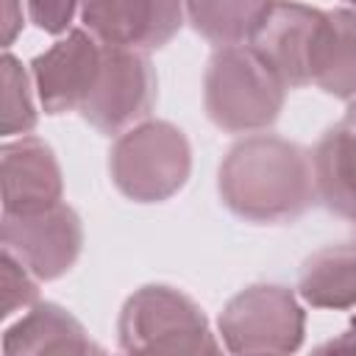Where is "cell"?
<instances>
[{"label": "cell", "instance_id": "obj_13", "mask_svg": "<svg viewBox=\"0 0 356 356\" xmlns=\"http://www.w3.org/2000/svg\"><path fill=\"white\" fill-rule=\"evenodd\" d=\"M6 353H86L100 350L89 342L81 323L56 303H39L28 317L6 331Z\"/></svg>", "mask_w": 356, "mask_h": 356}, {"label": "cell", "instance_id": "obj_18", "mask_svg": "<svg viewBox=\"0 0 356 356\" xmlns=\"http://www.w3.org/2000/svg\"><path fill=\"white\" fill-rule=\"evenodd\" d=\"M36 298V284L31 281V270L3 250V317L17 306H28Z\"/></svg>", "mask_w": 356, "mask_h": 356}, {"label": "cell", "instance_id": "obj_17", "mask_svg": "<svg viewBox=\"0 0 356 356\" xmlns=\"http://www.w3.org/2000/svg\"><path fill=\"white\" fill-rule=\"evenodd\" d=\"M36 125V111L25 70L14 56H3V134H28Z\"/></svg>", "mask_w": 356, "mask_h": 356}, {"label": "cell", "instance_id": "obj_19", "mask_svg": "<svg viewBox=\"0 0 356 356\" xmlns=\"http://www.w3.org/2000/svg\"><path fill=\"white\" fill-rule=\"evenodd\" d=\"M83 0H25L31 22L44 33H61Z\"/></svg>", "mask_w": 356, "mask_h": 356}, {"label": "cell", "instance_id": "obj_12", "mask_svg": "<svg viewBox=\"0 0 356 356\" xmlns=\"http://www.w3.org/2000/svg\"><path fill=\"white\" fill-rule=\"evenodd\" d=\"M314 195L323 206L356 222V134L342 122L317 142L312 153Z\"/></svg>", "mask_w": 356, "mask_h": 356}, {"label": "cell", "instance_id": "obj_6", "mask_svg": "<svg viewBox=\"0 0 356 356\" xmlns=\"http://www.w3.org/2000/svg\"><path fill=\"white\" fill-rule=\"evenodd\" d=\"M220 334L234 353H289L303 339V312L278 284H253L220 314Z\"/></svg>", "mask_w": 356, "mask_h": 356}, {"label": "cell", "instance_id": "obj_15", "mask_svg": "<svg viewBox=\"0 0 356 356\" xmlns=\"http://www.w3.org/2000/svg\"><path fill=\"white\" fill-rule=\"evenodd\" d=\"M300 298L320 309L356 306V242L331 245L303 261Z\"/></svg>", "mask_w": 356, "mask_h": 356}, {"label": "cell", "instance_id": "obj_4", "mask_svg": "<svg viewBox=\"0 0 356 356\" xmlns=\"http://www.w3.org/2000/svg\"><path fill=\"white\" fill-rule=\"evenodd\" d=\"M120 348L139 353H214L220 345L192 298L175 286L150 284L122 306Z\"/></svg>", "mask_w": 356, "mask_h": 356}, {"label": "cell", "instance_id": "obj_20", "mask_svg": "<svg viewBox=\"0 0 356 356\" xmlns=\"http://www.w3.org/2000/svg\"><path fill=\"white\" fill-rule=\"evenodd\" d=\"M14 8H17V0H6L3 3V44L6 47L11 44V39L17 36V31L22 25V17L14 14Z\"/></svg>", "mask_w": 356, "mask_h": 356}, {"label": "cell", "instance_id": "obj_3", "mask_svg": "<svg viewBox=\"0 0 356 356\" xmlns=\"http://www.w3.org/2000/svg\"><path fill=\"white\" fill-rule=\"evenodd\" d=\"M192 153L181 128L150 120L117 136L108 153L114 186L136 203H161L189 178Z\"/></svg>", "mask_w": 356, "mask_h": 356}, {"label": "cell", "instance_id": "obj_7", "mask_svg": "<svg viewBox=\"0 0 356 356\" xmlns=\"http://www.w3.org/2000/svg\"><path fill=\"white\" fill-rule=\"evenodd\" d=\"M81 245V220L61 200L28 214H3V250L22 261L36 278L50 281L67 273Z\"/></svg>", "mask_w": 356, "mask_h": 356}, {"label": "cell", "instance_id": "obj_10", "mask_svg": "<svg viewBox=\"0 0 356 356\" xmlns=\"http://www.w3.org/2000/svg\"><path fill=\"white\" fill-rule=\"evenodd\" d=\"M103 44L86 31H70L67 39L56 42L47 53L36 56L31 64L39 100L47 114H64L83 106L97 67Z\"/></svg>", "mask_w": 356, "mask_h": 356}, {"label": "cell", "instance_id": "obj_9", "mask_svg": "<svg viewBox=\"0 0 356 356\" xmlns=\"http://www.w3.org/2000/svg\"><path fill=\"white\" fill-rule=\"evenodd\" d=\"M325 11L295 0H275L267 19L253 33L250 44L270 61L289 89L312 83L317 44L323 36Z\"/></svg>", "mask_w": 356, "mask_h": 356}, {"label": "cell", "instance_id": "obj_1", "mask_svg": "<svg viewBox=\"0 0 356 356\" xmlns=\"http://www.w3.org/2000/svg\"><path fill=\"white\" fill-rule=\"evenodd\" d=\"M220 197L242 220L292 222L314 200L312 156L281 136H248L220 164Z\"/></svg>", "mask_w": 356, "mask_h": 356}, {"label": "cell", "instance_id": "obj_22", "mask_svg": "<svg viewBox=\"0 0 356 356\" xmlns=\"http://www.w3.org/2000/svg\"><path fill=\"white\" fill-rule=\"evenodd\" d=\"M345 125L356 134V100H350V111H348V117H345Z\"/></svg>", "mask_w": 356, "mask_h": 356}, {"label": "cell", "instance_id": "obj_8", "mask_svg": "<svg viewBox=\"0 0 356 356\" xmlns=\"http://www.w3.org/2000/svg\"><path fill=\"white\" fill-rule=\"evenodd\" d=\"M86 31L111 47L159 50L184 22V0H83Z\"/></svg>", "mask_w": 356, "mask_h": 356}, {"label": "cell", "instance_id": "obj_11", "mask_svg": "<svg viewBox=\"0 0 356 356\" xmlns=\"http://www.w3.org/2000/svg\"><path fill=\"white\" fill-rule=\"evenodd\" d=\"M61 200V170L53 150L25 136L3 145V214H28Z\"/></svg>", "mask_w": 356, "mask_h": 356}, {"label": "cell", "instance_id": "obj_5", "mask_svg": "<svg viewBox=\"0 0 356 356\" xmlns=\"http://www.w3.org/2000/svg\"><path fill=\"white\" fill-rule=\"evenodd\" d=\"M156 70L145 50L103 44L95 83L78 108L100 134H125L156 106Z\"/></svg>", "mask_w": 356, "mask_h": 356}, {"label": "cell", "instance_id": "obj_14", "mask_svg": "<svg viewBox=\"0 0 356 356\" xmlns=\"http://www.w3.org/2000/svg\"><path fill=\"white\" fill-rule=\"evenodd\" d=\"M312 83L334 97L356 100V11L337 8L325 14Z\"/></svg>", "mask_w": 356, "mask_h": 356}, {"label": "cell", "instance_id": "obj_21", "mask_svg": "<svg viewBox=\"0 0 356 356\" xmlns=\"http://www.w3.org/2000/svg\"><path fill=\"white\" fill-rule=\"evenodd\" d=\"M328 348H356V317L350 320V331L345 334V339H339V342H331Z\"/></svg>", "mask_w": 356, "mask_h": 356}, {"label": "cell", "instance_id": "obj_23", "mask_svg": "<svg viewBox=\"0 0 356 356\" xmlns=\"http://www.w3.org/2000/svg\"><path fill=\"white\" fill-rule=\"evenodd\" d=\"M348 3H353V6H356V0H348Z\"/></svg>", "mask_w": 356, "mask_h": 356}, {"label": "cell", "instance_id": "obj_2", "mask_svg": "<svg viewBox=\"0 0 356 356\" xmlns=\"http://www.w3.org/2000/svg\"><path fill=\"white\" fill-rule=\"evenodd\" d=\"M284 78L253 44L220 47L203 75V103L209 120L228 134L270 128L284 106Z\"/></svg>", "mask_w": 356, "mask_h": 356}, {"label": "cell", "instance_id": "obj_16", "mask_svg": "<svg viewBox=\"0 0 356 356\" xmlns=\"http://www.w3.org/2000/svg\"><path fill=\"white\" fill-rule=\"evenodd\" d=\"M275 0H184L192 28L211 44H245L267 19Z\"/></svg>", "mask_w": 356, "mask_h": 356}]
</instances>
